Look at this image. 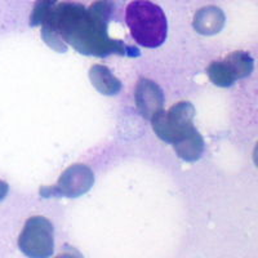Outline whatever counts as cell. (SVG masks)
Listing matches in <instances>:
<instances>
[{"label": "cell", "mask_w": 258, "mask_h": 258, "mask_svg": "<svg viewBox=\"0 0 258 258\" xmlns=\"http://www.w3.org/2000/svg\"><path fill=\"white\" fill-rule=\"evenodd\" d=\"M18 246L27 257L44 258L52 255L54 249L52 223L41 216H34L27 220L18 239Z\"/></svg>", "instance_id": "277c9868"}, {"label": "cell", "mask_w": 258, "mask_h": 258, "mask_svg": "<svg viewBox=\"0 0 258 258\" xmlns=\"http://www.w3.org/2000/svg\"><path fill=\"white\" fill-rule=\"evenodd\" d=\"M207 73H208L209 79L212 80L213 84L218 85V87H223V88H227V87L232 85L235 80H236L231 69L229 68V64L226 63L225 61H218L211 63Z\"/></svg>", "instance_id": "8fae6325"}, {"label": "cell", "mask_w": 258, "mask_h": 258, "mask_svg": "<svg viewBox=\"0 0 258 258\" xmlns=\"http://www.w3.org/2000/svg\"><path fill=\"white\" fill-rule=\"evenodd\" d=\"M8 185H7L6 182L0 181V200H3L4 198L7 197V194H8Z\"/></svg>", "instance_id": "4fadbf2b"}, {"label": "cell", "mask_w": 258, "mask_h": 258, "mask_svg": "<svg viewBox=\"0 0 258 258\" xmlns=\"http://www.w3.org/2000/svg\"><path fill=\"white\" fill-rule=\"evenodd\" d=\"M110 4L96 3L87 11L80 4L63 3L50 11L43 34H59L61 38L84 54L106 56L124 53L123 43L106 34Z\"/></svg>", "instance_id": "6da1fadb"}, {"label": "cell", "mask_w": 258, "mask_h": 258, "mask_svg": "<svg viewBox=\"0 0 258 258\" xmlns=\"http://www.w3.org/2000/svg\"><path fill=\"white\" fill-rule=\"evenodd\" d=\"M131 35L141 47L154 49L167 39L168 21L163 9L149 0H133L125 9Z\"/></svg>", "instance_id": "7a4b0ae2"}, {"label": "cell", "mask_w": 258, "mask_h": 258, "mask_svg": "<svg viewBox=\"0 0 258 258\" xmlns=\"http://www.w3.org/2000/svg\"><path fill=\"white\" fill-rule=\"evenodd\" d=\"M195 116V110L190 102L176 103L168 112L160 110L150 120L153 121L154 132L164 142L174 144L179 138L187 135L192 129V119Z\"/></svg>", "instance_id": "3957f363"}, {"label": "cell", "mask_w": 258, "mask_h": 258, "mask_svg": "<svg viewBox=\"0 0 258 258\" xmlns=\"http://www.w3.org/2000/svg\"><path fill=\"white\" fill-rule=\"evenodd\" d=\"M225 25V15L216 7L200 9L194 18V29L203 35H213L221 31Z\"/></svg>", "instance_id": "52a82bcc"}, {"label": "cell", "mask_w": 258, "mask_h": 258, "mask_svg": "<svg viewBox=\"0 0 258 258\" xmlns=\"http://www.w3.org/2000/svg\"><path fill=\"white\" fill-rule=\"evenodd\" d=\"M94 183V176L87 165L75 164L64 170L59 177L58 185L50 188V195H63V197L75 198L85 194Z\"/></svg>", "instance_id": "5b68a950"}, {"label": "cell", "mask_w": 258, "mask_h": 258, "mask_svg": "<svg viewBox=\"0 0 258 258\" xmlns=\"http://www.w3.org/2000/svg\"><path fill=\"white\" fill-rule=\"evenodd\" d=\"M136 103L142 116L150 120L156 112L163 110L164 96L158 84L142 78L136 88Z\"/></svg>", "instance_id": "8992f818"}, {"label": "cell", "mask_w": 258, "mask_h": 258, "mask_svg": "<svg viewBox=\"0 0 258 258\" xmlns=\"http://www.w3.org/2000/svg\"><path fill=\"white\" fill-rule=\"evenodd\" d=\"M177 155L185 161H197L204 151V141L203 137L198 133L197 129L181 137L178 141L173 144Z\"/></svg>", "instance_id": "ba28073f"}, {"label": "cell", "mask_w": 258, "mask_h": 258, "mask_svg": "<svg viewBox=\"0 0 258 258\" xmlns=\"http://www.w3.org/2000/svg\"><path fill=\"white\" fill-rule=\"evenodd\" d=\"M89 78L94 88L106 96H114L120 92L121 83L105 66H100V64L92 66L89 71Z\"/></svg>", "instance_id": "9c48e42d"}, {"label": "cell", "mask_w": 258, "mask_h": 258, "mask_svg": "<svg viewBox=\"0 0 258 258\" xmlns=\"http://www.w3.org/2000/svg\"><path fill=\"white\" fill-rule=\"evenodd\" d=\"M56 3V0H36L35 8L31 15V20L30 24L31 25H38L40 22H44L45 18L52 11L53 6Z\"/></svg>", "instance_id": "7c38bea8"}, {"label": "cell", "mask_w": 258, "mask_h": 258, "mask_svg": "<svg viewBox=\"0 0 258 258\" xmlns=\"http://www.w3.org/2000/svg\"><path fill=\"white\" fill-rule=\"evenodd\" d=\"M225 62L229 64L236 80L246 78L253 70V59L248 53L234 52L226 57Z\"/></svg>", "instance_id": "30bf717a"}]
</instances>
